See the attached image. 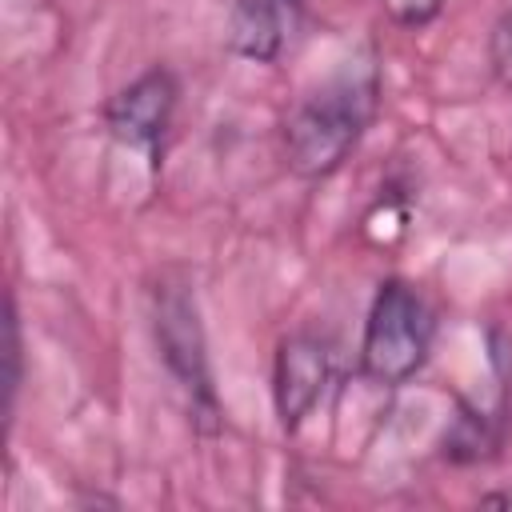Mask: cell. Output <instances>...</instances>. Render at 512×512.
Returning <instances> with one entry per match:
<instances>
[{
	"label": "cell",
	"mask_w": 512,
	"mask_h": 512,
	"mask_svg": "<svg viewBox=\"0 0 512 512\" xmlns=\"http://www.w3.org/2000/svg\"><path fill=\"white\" fill-rule=\"evenodd\" d=\"M380 4H384V12H388L396 24H404V28H424V24L436 20L440 8H444V0H380Z\"/></svg>",
	"instance_id": "9c48e42d"
},
{
	"label": "cell",
	"mask_w": 512,
	"mask_h": 512,
	"mask_svg": "<svg viewBox=\"0 0 512 512\" xmlns=\"http://www.w3.org/2000/svg\"><path fill=\"white\" fill-rule=\"evenodd\" d=\"M432 344V312L424 296L404 280H384L368 308L360 368L368 380L396 388L420 372Z\"/></svg>",
	"instance_id": "7a4b0ae2"
},
{
	"label": "cell",
	"mask_w": 512,
	"mask_h": 512,
	"mask_svg": "<svg viewBox=\"0 0 512 512\" xmlns=\"http://www.w3.org/2000/svg\"><path fill=\"white\" fill-rule=\"evenodd\" d=\"M4 360H8V376H4V388H8V408H12V396H16V384H20V324H16V308L8 304V320H4Z\"/></svg>",
	"instance_id": "30bf717a"
},
{
	"label": "cell",
	"mask_w": 512,
	"mask_h": 512,
	"mask_svg": "<svg viewBox=\"0 0 512 512\" xmlns=\"http://www.w3.org/2000/svg\"><path fill=\"white\" fill-rule=\"evenodd\" d=\"M152 324L156 344L168 364V372L188 392V408L204 432H216V392L208 376V352H204V328L196 316V296L180 280H160L152 292Z\"/></svg>",
	"instance_id": "3957f363"
},
{
	"label": "cell",
	"mask_w": 512,
	"mask_h": 512,
	"mask_svg": "<svg viewBox=\"0 0 512 512\" xmlns=\"http://www.w3.org/2000/svg\"><path fill=\"white\" fill-rule=\"evenodd\" d=\"M484 448H488V424H484V416L480 412L456 416L452 432L444 436V456H452V460L464 464V460H480Z\"/></svg>",
	"instance_id": "52a82bcc"
},
{
	"label": "cell",
	"mask_w": 512,
	"mask_h": 512,
	"mask_svg": "<svg viewBox=\"0 0 512 512\" xmlns=\"http://www.w3.org/2000/svg\"><path fill=\"white\" fill-rule=\"evenodd\" d=\"M488 60H492V72H496L504 84H512V8H508V12L496 20V28H492Z\"/></svg>",
	"instance_id": "ba28073f"
},
{
	"label": "cell",
	"mask_w": 512,
	"mask_h": 512,
	"mask_svg": "<svg viewBox=\"0 0 512 512\" xmlns=\"http://www.w3.org/2000/svg\"><path fill=\"white\" fill-rule=\"evenodd\" d=\"M328 384V348L316 336H288L276 348V372H272V400L280 424L292 432L304 424V416L320 404Z\"/></svg>",
	"instance_id": "5b68a950"
},
{
	"label": "cell",
	"mask_w": 512,
	"mask_h": 512,
	"mask_svg": "<svg viewBox=\"0 0 512 512\" xmlns=\"http://www.w3.org/2000/svg\"><path fill=\"white\" fill-rule=\"evenodd\" d=\"M176 96V76L168 68H148L104 104V124L128 148H156L172 124Z\"/></svg>",
	"instance_id": "277c9868"
},
{
	"label": "cell",
	"mask_w": 512,
	"mask_h": 512,
	"mask_svg": "<svg viewBox=\"0 0 512 512\" xmlns=\"http://www.w3.org/2000/svg\"><path fill=\"white\" fill-rule=\"evenodd\" d=\"M376 108V80L372 76H340L312 92L284 124V156L288 168L304 180L332 176L348 152L356 148L364 124Z\"/></svg>",
	"instance_id": "6da1fadb"
},
{
	"label": "cell",
	"mask_w": 512,
	"mask_h": 512,
	"mask_svg": "<svg viewBox=\"0 0 512 512\" xmlns=\"http://www.w3.org/2000/svg\"><path fill=\"white\" fill-rule=\"evenodd\" d=\"M304 0H236L228 12V48L244 60L272 64L296 40Z\"/></svg>",
	"instance_id": "8992f818"
}]
</instances>
